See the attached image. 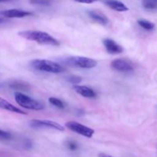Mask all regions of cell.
<instances>
[{"mask_svg": "<svg viewBox=\"0 0 157 157\" xmlns=\"http://www.w3.org/2000/svg\"><path fill=\"white\" fill-rule=\"evenodd\" d=\"M18 35L29 41H33L40 44L58 46L60 44L58 40L52 37L48 33L41 31L26 30L18 32Z\"/></svg>", "mask_w": 157, "mask_h": 157, "instance_id": "1", "label": "cell"}, {"mask_svg": "<svg viewBox=\"0 0 157 157\" xmlns=\"http://www.w3.org/2000/svg\"><path fill=\"white\" fill-rule=\"evenodd\" d=\"M31 66L35 70L48 73L59 74L64 71L62 66L55 61L45 59H35L31 62Z\"/></svg>", "mask_w": 157, "mask_h": 157, "instance_id": "2", "label": "cell"}, {"mask_svg": "<svg viewBox=\"0 0 157 157\" xmlns=\"http://www.w3.org/2000/svg\"><path fill=\"white\" fill-rule=\"evenodd\" d=\"M15 100L21 107L28 110H41L44 108V105L40 101H36L21 92H15Z\"/></svg>", "mask_w": 157, "mask_h": 157, "instance_id": "3", "label": "cell"}, {"mask_svg": "<svg viewBox=\"0 0 157 157\" xmlns=\"http://www.w3.org/2000/svg\"><path fill=\"white\" fill-rule=\"evenodd\" d=\"M67 63L71 66L81 67L84 69L94 68L97 66V62L94 59L87 58V57L74 56L67 58Z\"/></svg>", "mask_w": 157, "mask_h": 157, "instance_id": "4", "label": "cell"}, {"mask_svg": "<svg viewBox=\"0 0 157 157\" xmlns=\"http://www.w3.org/2000/svg\"><path fill=\"white\" fill-rule=\"evenodd\" d=\"M65 126L67 129L71 130V131L83 136H85V137L91 138L94 134V130L93 129L78 122H75V121H69V122L66 123Z\"/></svg>", "mask_w": 157, "mask_h": 157, "instance_id": "5", "label": "cell"}, {"mask_svg": "<svg viewBox=\"0 0 157 157\" xmlns=\"http://www.w3.org/2000/svg\"><path fill=\"white\" fill-rule=\"evenodd\" d=\"M32 128H50L58 131H64V128L58 123L48 120H32L29 123Z\"/></svg>", "mask_w": 157, "mask_h": 157, "instance_id": "6", "label": "cell"}, {"mask_svg": "<svg viewBox=\"0 0 157 157\" xmlns=\"http://www.w3.org/2000/svg\"><path fill=\"white\" fill-rule=\"evenodd\" d=\"M111 67L117 71L127 72L133 70V64L130 61L123 59H115L111 62Z\"/></svg>", "mask_w": 157, "mask_h": 157, "instance_id": "7", "label": "cell"}, {"mask_svg": "<svg viewBox=\"0 0 157 157\" xmlns=\"http://www.w3.org/2000/svg\"><path fill=\"white\" fill-rule=\"evenodd\" d=\"M103 43L107 52L111 55H118V54L122 53L124 51L122 46L110 38H106L103 41Z\"/></svg>", "mask_w": 157, "mask_h": 157, "instance_id": "8", "label": "cell"}, {"mask_svg": "<svg viewBox=\"0 0 157 157\" xmlns=\"http://www.w3.org/2000/svg\"><path fill=\"white\" fill-rule=\"evenodd\" d=\"M32 15V13L28 11L21 10V9H7V10H3L0 12V15L6 18H24V17L29 16Z\"/></svg>", "mask_w": 157, "mask_h": 157, "instance_id": "9", "label": "cell"}, {"mask_svg": "<svg viewBox=\"0 0 157 157\" xmlns=\"http://www.w3.org/2000/svg\"><path fill=\"white\" fill-rule=\"evenodd\" d=\"M73 88L75 90V92H77L78 94L81 95V96L84 97V98H94L96 97V93L94 92V90H92L89 87H87V86L76 84V85L74 86Z\"/></svg>", "mask_w": 157, "mask_h": 157, "instance_id": "10", "label": "cell"}, {"mask_svg": "<svg viewBox=\"0 0 157 157\" xmlns=\"http://www.w3.org/2000/svg\"><path fill=\"white\" fill-rule=\"evenodd\" d=\"M0 108L2 109V110H8V111L13 112V113H19V114H27V113L25 112L24 110L18 108V107L14 106L13 104H12L9 101H6V99L1 98V97H0Z\"/></svg>", "mask_w": 157, "mask_h": 157, "instance_id": "11", "label": "cell"}, {"mask_svg": "<svg viewBox=\"0 0 157 157\" xmlns=\"http://www.w3.org/2000/svg\"><path fill=\"white\" fill-rule=\"evenodd\" d=\"M104 2H105L106 6L117 12H127L129 9L124 3H123L122 2L117 1V0H106Z\"/></svg>", "mask_w": 157, "mask_h": 157, "instance_id": "12", "label": "cell"}, {"mask_svg": "<svg viewBox=\"0 0 157 157\" xmlns=\"http://www.w3.org/2000/svg\"><path fill=\"white\" fill-rule=\"evenodd\" d=\"M88 15L94 21L98 22V24L106 25L108 23V18L106 15L102 14L101 12H96V11H90L88 12Z\"/></svg>", "mask_w": 157, "mask_h": 157, "instance_id": "13", "label": "cell"}, {"mask_svg": "<svg viewBox=\"0 0 157 157\" xmlns=\"http://www.w3.org/2000/svg\"><path fill=\"white\" fill-rule=\"evenodd\" d=\"M137 23L139 24L140 26L143 28V29H146L147 31H152L154 29L155 25L151 21H148L146 19H140L137 21Z\"/></svg>", "mask_w": 157, "mask_h": 157, "instance_id": "14", "label": "cell"}, {"mask_svg": "<svg viewBox=\"0 0 157 157\" xmlns=\"http://www.w3.org/2000/svg\"><path fill=\"white\" fill-rule=\"evenodd\" d=\"M143 6L148 10H153L157 9V0H143Z\"/></svg>", "mask_w": 157, "mask_h": 157, "instance_id": "15", "label": "cell"}, {"mask_svg": "<svg viewBox=\"0 0 157 157\" xmlns=\"http://www.w3.org/2000/svg\"><path fill=\"white\" fill-rule=\"evenodd\" d=\"M49 103L54 107H56L59 109H64V104L61 101V100L55 98H50L48 99Z\"/></svg>", "mask_w": 157, "mask_h": 157, "instance_id": "16", "label": "cell"}, {"mask_svg": "<svg viewBox=\"0 0 157 157\" xmlns=\"http://www.w3.org/2000/svg\"><path fill=\"white\" fill-rule=\"evenodd\" d=\"M67 80L71 84H75V85L76 84H79L81 82V81H82L81 77L77 76V75H71V76H68L67 78Z\"/></svg>", "mask_w": 157, "mask_h": 157, "instance_id": "17", "label": "cell"}, {"mask_svg": "<svg viewBox=\"0 0 157 157\" xmlns=\"http://www.w3.org/2000/svg\"><path fill=\"white\" fill-rule=\"evenodd\" d=\"M9 137H10V134L8 132H6L0 129V138H2V139H9Z\"/></svg>", "mask_w": 157, "mask_h": 157, "instance_id": "18", "label": "cell"}, {"mask_svg": "<svg viewBox=\"0 0 157 157\" xmlns=\"http://www.w3.org/2000/svg\"><path fill=\"white\" fill-rule=\"evenodd\" d=\"M75 2L79 3H84V4H90V3H94L95 2L98 1V0H74Z\"/></svg>", "mask_w": 157, "mask_h": 157, "instance_id": "19", "label": "cell"}, {"mask_svg": "<svg viewBox=\"0 0 157 157\" xmlns=\"http://www.w3.org/2000/svg\"><path fill=\"white\" fill-rule=\"evenodd\" d=\"M67 147H69V149L71 150H76L77 148H78V147H77V145L75 144V143L74 142H68L67 143Z\"/></svg>", "mask_w": 157, "mask_h": 157, "instance_id": "20", "label": "cell"}, {"mask_svg": "<svg viewBox=\"0 0 157 157\" xmlns=\"http://www.w3.org/2000/svg\"><path fill=\"white\" fill-rule=\"evenodd\" d=\"M99 157H113L111 156H109V155L105 154V153H100Z\"/></svg>", "mask_w": 157, "mask_h": 157, "instance_id": "21", "label": "cell"}, {"mask_svg": "<svg viewBox=\"0 0 157 157\" xmlns=\"http://www.w3.org/2000/svg\"><path fill=\"white\" fill-rule=\"evenodd\" d=\"M5 21V19L3 18H2V17H0V24H2V22H4Z\"/></svg>", "mask_w": 157, "mask_h": 157, "instance_id": "22", "label": "cell"}, {"mask_svg": "<svg viewBox=\"0 0 157 157\" xmlns=\"http://www.w3.org/2000/svg\"><path fill=\"white\" fill-rule=\"evenodd\" d=\"M9 1V0H0V2H7Z\"/></svg>", "mask_w": 157, "mask_h": 157, "instance_id": "23", "label": "cell"}]
</instances>
